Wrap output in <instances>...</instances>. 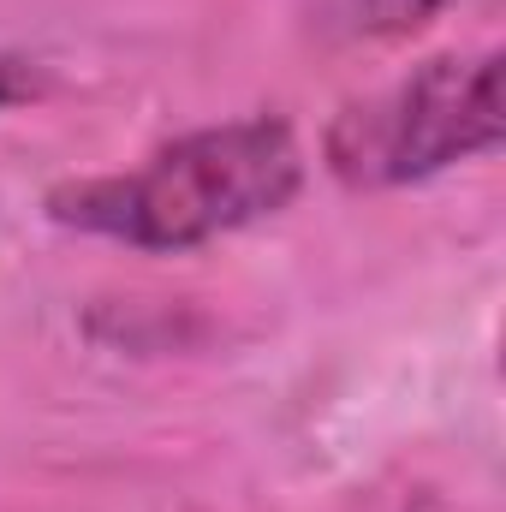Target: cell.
<instances>
[{
	"label": "cell",
	"mask_w": 506,
	"mask_h": 512,
	"mask_svg": "<svg viewBox=\"0 0 506 512\" xmlns=\"http://www.w3.org/2000/svg\"><path fill=\"white\" fill-rule=\"evenodd\" d=\"M298 179L304 155L286 120H233L167 143L137 173L60 185L48 215L60 227L108 233L143 251H185L274 215L292 203Z\"/></svg>",
	"instance_id": "6da1fadb"
},
{
	"label": "cell",
	"mask_w": 506,
	"mask_h": 512,
	"mask_svg": "<svg viewBox=\"0 0 506 512\" xmlns=\"http://www.w3.org/2000/svg\"><path fill=\"white\" fill-rule=\"evenodd\" d=\"M506 137L501 54H441L405 84L352 102L328 131V161L346 185H411Z\"/></svg>",
	"instance_id": "7a4b0ae2"
},
{
	"label": "cell",
	"mask_w": 506,
	"mask_h": 512,
	"mask_svg": "<svg viewBox=\"0 0 506 512\" xmlns=\"http://www.w3.org/2000/svg\"><path fill=\"white\" fill-rule=\"evenodd\" d=\"M30 96H42V72L30 60H18V54H0V108L30 102Z\"/></svg>",
	"instance_id": "3957f363"
}]
</instances>
